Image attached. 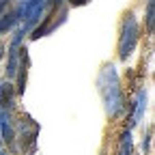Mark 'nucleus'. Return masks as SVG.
I'll list each match as a JSON object with an SVG mask.
<instances>
[{
  "mask_svg": "<svg viewBox=\"0 0 155 155\" xmlns=\"http://www.w3.org/2000/svg\"><path fill=\"white\" fill-rule=\"evenodd\" d=\"M97 86L104 97L106 104V112L110 116H119L123 112V95H121V86H119V75H116V67L114 65H106L97 78Z\"/></svg>",
  "mask_w": 155,
  "mask_h": 155,
  "instance_id": "f257e3e1",
  "label": "nucleus"
},
{
  "mask_svg": "<svg viewBox=\"0 0 155 155\" xmlns=\"http://www.w3.org/2000/svg\"><path fill=\"white\" fill-rule=\"evenodd\" d=\"M138 22H136L134 13L125 15V22H123V28H121V39H119V54L123 61H127V56H131L136 43H138Z\"/></svg>",
  "mask_w": 155,
  "mask_h": 155,
  "instance_id": "f03ea898",
  "label": "nucleus"
},
{
  "mask_svg": "<svg viewBox=\"0 0 155 155\" xmlns=\"http://www.w3.org/2000/svg\"><path fill=\"white\" fill-rule=\"evenodd\" d=\"M45 2H48V0H26V2L22 5V15L26 17V26H32L35 22L41 19Z\"/></svg>",
  "mask_w": 155,
  "mask_h": 155,
  "instance_id": "7ed1b4c3",
  "label": "nucleus"
},
{
  "mask_svg": "<svg viewBox=\"0 0 155 155\" xmlns=\"http://www.w3.org/2000/svg\"><path fill=\"white\" fill-rule=\"evenodd\" d=\"M144 112H147V93H144V91H140V93H138V99H136V112H134L131 125L140 123V119L144 116Z\"/></svg>",
  "mask_w": 155,
  "mask_h": 155,
  "instance_id": "20e7f679",
  "label": "nucleus"
},
{
  "mask_svg": "<svg viewBox=\"0 0 155 155\" xmlns=\"http://www.w3.org/2000/svg\"><path fill=\"white\" fill-rule=\"evenodd\" d=\"M17 43H19V37H15V41L11 45V52H9V75H15L17 71Z\"/></svg>",
  "mask_w": 155,
  "mask_h": 155,
  "instance_id": "39448f33",
  "label": "nucleus"
},
{
  "mask_svg": "<svg viewBox=\"0 0 155 155\" xmlns=\"http://www.w3.org/2000/svg\"><path fill=\"white\" fill-rule=\"evenodd\" d=\"M134 153V147H131V134L125 131L121 136V144H119V155H131Z\"/></svg>",
  "mask_w": 155,
  "mask_h": 155,
  "instance_id": "423d86ee",
  "label": "nucleus"
},
{
  "mask_svg": "<svg viewBox=\"0 0 155 155\" xmlns=\"http://www.w3.org/2000/svg\"><path fill=\"white\" fill-rule=\"evenodd\" d=\"M11 99H13L11 84H2V86H0V106H2V108H9V106H11Z\"/></svg>",
  "mask_w": 155,
  "mask_h": 155,
  "instance_id": "0eeeda50",
  "label": "nucleus"
},
{
  "mask_svg": "<svg viewBox=\"0 0 155 155\" xmlns=\"http://www.w3.org/2000/svg\"><path fill=\"white\" fill-rule=\"evenodd\" d=\"M155 2L153 0H149L147 2V24H149V30H153V15H155Z\"/></svg>",
  "mask_w": 155,
  "mask_h": 155,
  "instance_id": "6e6552de",
  "label": "nucleus"
},
{
  "mask_svg": "<svg viewBox=\"0 0 155 155\" xmlns=\"http://www.w3.org/2000/svg\"><path fill=\"white\" fill-rule=\"evenodd\" d=\"M88 2V0H71V5H78V7H80V5H86Z\"/></svg>",
  "mask_w": 155,
  "mask_h": 155,
  "instance_id": "1a4fd4ad",
  "label": "nucleus"
},
{
  "mask_svg": "<svg viewBox=\"0 0 155 155\" xmlns=\"http://www.w3.org/2000/svg\"><path fill=\"white\" fill-rule=\"evenodd\" d=\"M0 56H2V45H0Z\"/></svg>",
  "mask_w": 155,
  "mask_h": 155,
  "instance_id": "9d476101",
  "label": "nucleus"
},
{
  "mask_svg": "<svg viewBox=\"0 0 155 155\" xmlns=\"http://www.w3.org/2000/svg\"><path fill=\"white\" fill-rule=\"evenodd\" d=\"M0 155H5V153H0Z\"/></svg>",
  "mask_w": 155,
  "mask_h": 155,
  "instance_id": "9b49d317",
  "label": "nucleus"
}]
</instances>
